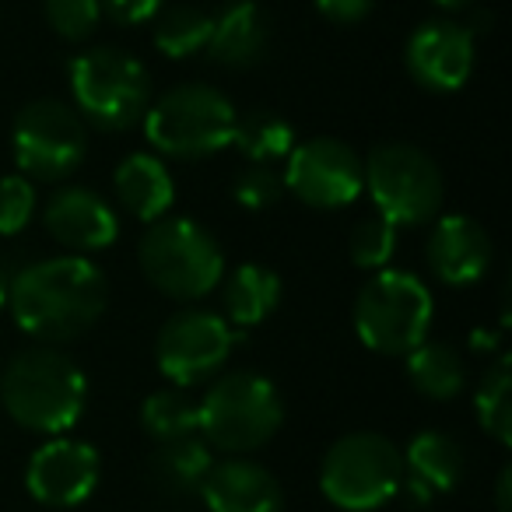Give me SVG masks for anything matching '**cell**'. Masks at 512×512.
I'll return each instance as SVG.
<instances>
[{
	"label": "cell",
	"instance_id": "obj_37",
	"mask_svg": "<svg viewBox=\"0 0 512 512\" xmlns=\"http://www.w3.org/2000/svg\"><path fill=\"white\" fill-rule=\"evenodd\" d=\"M4 302H8V274L0 271V306H4Z\"/></svg>",
	"mask_w": 512,
	"mask_h": 512
},
{
	"label": "cell",
	"instance_id": "obj_32",
	"mask_svg": "<svg viewBox=\"0 0 512 512\" xmlns=\"http://www.w3.org/2000/svg\"><path fill=\"white\" fill-rule=\"evenodd\" d=\"M162 8L165 0H102V11L120 25H141L155 18Z\"/></svg>",
	"mask_w": 512,
	"mask_h": 512
},
{
	"label": "cell",
	"instance_id": "obj_8",
	"mask_svg": "<svg viewBox=\"0 0 512 512\" xmlns=\"http://www.w3.org/2000/svg\"><path fill=\"white\" fill-rule=\"evenodd\" d=\"M365 190L379 218L393 228H418L439 218L446 183L428 151L407 141H386L362 158Z\"/></svg>",
	"mask_w": 512,
	"mask_h": 512
},
{
	"label": "cell",
	"instance_id": "obj_18",
	"mask_svg": "<svg viewBox=\"0 0 512 512\" xmlns=\"http://www.w3.org/2000/svg\"><path fill=\"white\" fill-rule=\"evenodd\" d=\"M271 46V18L256 0H228L214 15L207 53L225 67H253L267 57Z\"/></svg>",
	"mask_w": 512,
	"mask_h": 512
},
{
	"label": "cell",
	"instance_id": "obj_4",
	"mask_svg": "<svg viewBox=\"0 0 512 512\" xmlns=\"http://www.w3.org/2000/svg\"><path fill=\"white\" fill-rule=\"evenodd\" d=\"M141 271L162 295L179 302H197L225 278L221 242L200 221L183 214H165L151 221L141 239Z\"/></svg>",
	"mask_w": 512,
	"mask_h": 512
},
{
	"label": "cell",
	"instance_id": "obj_29",
	"mask_svg": "<svg viewBox=\"0 0 512 512\" xmlns=\"http://www.w3.org/2000/svg\"><path fill=\"white\" fill-rule=\"evenodd\" d=\"M43 8H46V22L67 43L88 39L102 18V0H43Z\"/></svg>",
	"mask_w": 512,
	"mask_h": 512
},
{
	"label": "cell",
	"instance_id": "obj_27",
	"mask_svg": "<svg viewBox=\"0 0 512 512\" xmlns=\"http://www.w3.org/2000/svg\"><path fill=\"white\" fill-rule=\"evenodd\" d=\"M141 425L155 442H176L197 435V400L183 390H158L141 404Z\"/></svg>",
	"mask_w": 512,
	"mask_h": 512
},
{
	"label": "cell",
	"instance_id": "obj_13",
	"mask_svg": "<svg viewBox=\"0 0 512 512\" xmlns=\"http://www.w3.org/2000/svg\"><path fill=\"white\" fill-rule=\"evenodd\" d=\"M102 460L99 449L71 435H50V442L29 456L25 488L39 505L50 509H74L99 488Z\"/></svg>",
	"mask_w": 512,
	"mask_h": 512
},
{
	"label": "cell",
	"instance_id": "obj_6",
	"mask_svg": "<svg viewBox=\"0 0 512 512\" xmlns=\"http://www.w3.org/2000/svg\"><path fill=\"white\" fill-rule=\"evenodd\" d=\"M435 299L414 271L383 267L362 285L355 299V334L369 351L407 355L428 341Z\"/></svg>",
	"mask_w": 512,
	"mask_h": 512
},
{
	"label": "cell",
	"instance_id": "obj_30",
	"mask_svg": "<svg viewBox=\"0 0 512 512\" xmlns=\"http://www.w3.org/2000/svg\"><path fill=\"white\" fill-rule=\"evenodd\" d=\"M36 214V183L22 172L0 176V235H18Z\"/></svg>",
	"mask_w": 512,
	"mask_h": 512
},
{
	"label": "cell",
	"instance_id": "obj_7",
	"mask_svg": "<svg viewBox=\"0 0 512 512\" xmlns=\"http://www.w3.org/2000/svg\"><path fill=\"white\" fill-rule=\"evenodd\" d=\"M74 109L99 130H130L151 106L148 67L120 46H92L71 64Z\"/></svg>",
	"mask_w": 512,
	"mask_h": 512
},
{
	"label": "cell",
	"instance_id": "obj_5",
	"mask_svg": "<svg viewBox=\"0 0 512 512\" xmlns=\"http://www.w3.org/2000/svg\"><path fill=\"white\" fill-rule=\"evenodd\" d=\"M235 120H239V109L225 92L211 85H179L151 99L141 123L144 137L158 155L197 162L232 144Z\"/></svg>",
	"mask_w": 512,
	"mask_h": 512
},
{
	"label": "cell",
	"instance_id": "obj_25",
	"mask_svg": "<svg viewBox=\"0 0 512 512\" xmlns=\"http://www.w3.org/2000/svg\"><path fill=\"white\" fill-rule=\"evenodd\" d=\"M474 414H477V425L498 446H509L512 442V358L509 355H498L484 369L474 393Z\"/></svg>",
	"mask_w": 512,
	"mask_h": 512
},
{
	"label": "cell",
	"instance_id": "obj_26",
	"mask_svg": "<svg viewBox=\"0 0 512 512\" xmlns=\"http://www.w3.org/2000/svg\"><path fill=\"white\" fill-rule=\"evenodd\" d=\"M155 18V46L169 60H186L197 57L200 50H207L214 15H207L204 8L176 4V8H162Z\"/></svg>",
	"mask_w": 512,
	"mask_h": 512
},
{
	"label": "cell",
	"instance_id": "obj_16",
	"mask_svg": "<svg viewBox=\"0 0 512 512\" xmlns=\"http://www.w3.org/2000/svg\"><path fill=\"white\" fill-rule=\"evenodd\" d=\"M425 253L435 281L467 288L488 274L495 246H491V235L484 232L481 221H474L470 214H446V218H435Z\"/></svg>",
	"mask_w": 512,
	"mask_h": 512
},
{
	"label": "cell",
	"instance_id": "obj_22",
	"mask_svg": "<svg viewBox=\"0 0 512 512\" xmlns=\"http://www.w3.org/2000/svg\"><path fill=\"white\" fill-rule=\"evenodd\" d=\"M211 463V446L200 435H190V439L158 442V449L148 460V474L165 495H193L204 484Z\"/></svg>",
	"mask_w": 512,
	"mask_h": 512
},
{
	"label": "cell",
	"instance_id": "obj_28",
	"mask_svg": "<svg viewBox=\"0 0 512 512\" xmlns=\"http://www.w3.org/2000/svg\"><path fill=\"white\" fill-rule=\"evenodd\" d=\"M348 253L362 271H383L397 253V228L383 218H365L351 228Z\"/></svg>",
	"mask_w": 512,
	"mask_h": 512
},
{
	"label": "cell",
	"instance_id": "obj_21",
	"mask_svg": "<svg viewBox=\"0 0 512 512\" xmlns=\"http://www.w3.org/2000/svg\"><path fill=\"white\" fill-rule=\"evenodd\" d=\"M400 456H404V474L421 481L432 495L453 491L467 470L463 446L446 432H418Z\"/></svg>",
	"mask_w": 512,
	"mask_h": 512
},
{
	"label": "cell",
	"instance_id": "obj_9",
	"mask_svg": "<svg viewBox=\"0 0 512 512\" xmlns=\"http://www.w3.org/2000/svg\"><path fill=\"white\" fill-rule=\"evenodd\" d=\"M404 456L379 432H348L320 463V491L344 512H376L400 495Z\"/></svg>",
	"mask_w": 512,
	"mask_h": 512
},
{
	"label": "cell",
	"instance_id": "obj_23",
	"mask_svg": "<svg viewBox=\"0 0 512 512\" xmlns=\"http://www.w3.org/2000/svg\"><path fill=\"white\" fill-rule=\"evenodd\" d=\"M407 379L428 400H453L463 390V358L446 341H421L407 351Z\"/></svg>",
	"mask_w": 512,
	"mask_h": 512
},
{
	"label": "cell",
	"instance_id": "obj_24",
	"mask_svg": "<svg viewBox=\"0 0 512 512\" xmlns=\"http://www.w3.org/2000/svg\"><path fill=\"white\" fill-rule=\"evenodd\" d=\"M232 144L249 165H274L285 162L295 148V127L278 113H246L235 120Z\"/></svg>",
	"mask_w": 512,
	"mask_h": 512
},
{
	"label": "cell",
	"instance_id": "obj_34",
	"mask_svg": "<svg viewBox=\"0 0 512 512\" xmlns=\"http://www.w3.org/2000/svg\"><path fill=\"white\" fill-rule=\"evenodd\" d=\"M512 467L498 470V481H495V509L498 512H509L512 509Z\"/></svg>",
	"mask_w": 512,
	"mask_h": 512
},
{
	"label": "cell",
	"instance_id": "obj_15",
	"mask_svg": "<svg viewBox=\"0 0 512 512\" xmlns=\"http://www.w3.org/2000/svg\"><path fill=\"white\" fill-rule=\"evenodd\" d=\"M46 232L71 253H99L120 235V218L102 193L85 186H64L50 197L43 211Z\"/></svg>",
	"mask_w": 512,
	"mask_h": 512
},
{
	"label": "cell",
	"instance_id": "obj_20",
	"mask_svg": "<svg viewBox=\"0 0 512 512\" xmlns=\"http://www.w3.org/2000/svg\"><path fill=\"white\" fill-rule=\"evenodd\" d=\"M221 302L232 330H253L278 309L281 278L264 264H239L228 278H221Z\"/></svg>",
	"mask_w": 512,
	"mask_h": 512
},
{
	"label": "cell",
	"instance_id": "obj_3",
	"mask_svg": "<svg viewBox=\"0 0 512 512\" xmlns=\"http://www.w3.org/2000/svg\"><path fill=\"white\" fill-rule=\"evenodd\" d=\"M285 421L278 386L260 372H225L197 400V435L221 453H253Z\"/></svg>",
	"mask_w": 512,
	"mask_h": 512
},
{
	"label": "cell",
	"instance_id": "obj_35",
	"mask_svg": "<svg viewBox=\"0 0 512 512\" xmlns=\"http://www.w3.org/2000/svg\"><path fill=\"white\" fill-rule=\"evenodd\" d=\"M474 351H495L502 344V334L498 330H474Z\"/></svg>",
	"mask_w": 512,
	"mask_h": 512
},
{
	"label": "cell",
	"instance_id": "obj_36",
	"mask_svg": "<svg viewBox=\"0 0 512 512\" xmlns=\"http://www.w3.org/2000/svg\"><path fill=\"white\" fill-rule=\"evenodd\" d=\"M432 4H439L442 11H467L474 0H432Z\"/></svg>",
	"mask_w": 512,
	"mask_h": 512
},
{
	"label": "cell",
	"instance_id": "obj_11",
	"mask_svg": "<svg viewBox=\"0 0 512 512\" xmlns=\"http://www.w3.org/2000/svg\"><path fill=\"white\" fill-rule=\"evenodd\" d=\"M235 348V330L211 309H183L169 316L155 337V362L172 386H197L221 372Z\"/></svg>",
	"mask_w": 512,
	"mask_h": 512
},
{
	"label": "cell",
	"instance_id": "obj_17",
	"mask_svg": "<svg viewBox=\"0 0 512 512\" xmlns=\"http://www.w3.org/2000/svg\"><path fill=\"white\" fill-rule=\"evenodd\" d=\"M200 495L211 512H285L281 481L249 456H225L207 470Z\"/></svg>",
	"mask_w": 512,
	"mask_h": 512
},
{
	"label": "cell",
	"instance_id": "obj_19",
	"mask_svg": "<svg viewBox=\"0 0 512 512\" xmlns=\"http://www.w3.org/2000/svg\"><path fill=\"white\" fill-rule=\"evenodd\" d=\"M116 197L120 204L134 214L137 221L151 225V221L165 218L176 200V179H172L169 165L151 151H134L116 165Z\"/></svg>",
	"mask_w": 512,
	"mask_h": 512
},
{
	"label": "cell",
	"instance_id": "obj_1",
	"mask_svg": "<svg viewBox=\"0 0 512 512\" xmlns=\"http://www.w3.org/2000/svg\"><path fill=\"white\" fill-rule=\"evenodd\" d=\"M8 306L29 337L46 344L74 341L102 320L109 281L88 256H50L8 278Z\"/></svg>",
	"mask_w": 512,
	"mask_h": 512
},
{
	"label": "cell",
	"instance_id": "obj_12",
	"mask_svg": "<svg viewBox=\"0 0 512 512\" xmlns=\"http://www.w3.org/2000/svg\"><path fill=\"white\" fill-rule=\"evenodd\" d=\"M288 169L281 176L288 193L309 207L320 211H337V207L355 204L365 193L362 158L355 148L337 137H309L288 151Z\"/></svg>",
	"mask_w": 512,
	"mask_h": 512
},
{
	"label": "cell",
	"instance_id": "obj_33",
	"mask_svg": "<svg viewBox=\"0 0 512 512\" xmlns=\"http://www.w3.org/2000/svg\"><path fill=\"white\" fill-rule=\"evenodd\" d=\"M316 8H320L323 18L337 25H351V22H362L372 8H376V0H316Z\"/></svg>",
	"mask_w": 512,
	"mask_h": 512
},
{
	"label": "cell",
	"instance_id": "obj_31",
	"mask_svg": "<svg viewBox=\"0 0 512 512\" xmlns=\"http://www.w3.org/2000/svg\"><path fill=\"white\" fill-rule=\"evenodd\" d=\"M281 193H285V183H281V176L271 165H249L232 183V197L246 211H267V207L278 204Z\"/></svg>",
	"mask_w": 512,
	"mask_h": 512
},
{
	"label": "cell",
	"instance_id": "obj_2",
	"mask_svg": "<svg viewBox=\"0 0 512 512\" xmlns=\"http://www.w3.org/2000/svg\"><path fill=\"white\" fill-rule=\"evenodd\" d=\"M0 404L22 428L67 435L88 404V379L71 355L53 344L18 351L0 372Z\"/></svg>",
	"mask_w": 512,
	"mask_h": 512
},
{
	"label": "cell",
	"instance_id": "obj_10",
	"mask_svg": "<svg viewBox=\"0 0 512 512\" xmlns=\"http://www.w3.org/2000/svg\"><path fill=\"white\" fill-rule=\"evenodd\" d=\"M11 151L32 183H57L78 172L88 155V127L78 109L64 99H36L15 116Z\"/></svg>",
	"mask_w": 512,
	"mask_h": 512
},
{
	"label": "cell",
	"instance_id": "obj_14",
	"mask_svg": "<svg viewBox=\"0 0 512 512\" xmlns=\"http://www.w3.org/2000/svg\"><path fill=\"white\" fill-rule=\"evenodd\" d=\"M477 36L453 18H432L411 32L404 46L407 74L428 92H460L474 74Z\"/></svg>",
	"mask_w": 512,
	"mask_h": 512
}]
</instances>
